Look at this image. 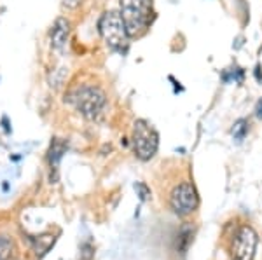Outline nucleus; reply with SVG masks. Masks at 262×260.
<instances>
[{
  "label": "nucleus",
  "instance_id": "nucleus-15",
  "mask_svg": "<svg viewBox=\"0 0 262 260\" xmlns=\"http://www.w3.org/2000/svg\"><path fill=\"white\" fill-rule=\"evenodd\" d=\"M255 115L259 117V119H262V98L255 105Z\"/></svg>",
  "mask_w": 262,
  "mask_h": 260
},
{
  "label": "nucleus",
  "instance_id": "nucleus-10",
  "mask_svg": "<svg viewBox=\"0 0 262 260\" xmlns=\"http://www.w3.org/2000/svg\"><path fill=\"white\" fill-rule=\"evenodd\" d=\"M248 129H250V124H248V121L247 119H238L234 124H232V129H231L232 138H234L236 141L245 140V136H247Z\"/></svg>",
  "mask_w": 262,
  "mask_h": 260
},
{
  "label": "nucleus",
  "instance_id": "nucleus-14",
  "mask_svg": "<svg viewBox=\"0 0 262 260\" xmlns=\"http://www.w3.org/2000/svg\"><path fill=\"white\" fill-rule=\"evenodd\" d=\"M81 4H82V0H63L61 6H63V9H67V11H75Z\"/></svg>",
  "mask_w": 262,
  "mask_h": 260
},
{
  "label": "nucleus",
  "instance_id": "nucleus-9",
  "mask_svg": "<svg viewBox=\"0 0 262 260\" xmlns=\"http://www.w3.org/2000/svg\"><path fill=\"white\" fill-rule=\"evenodd\" d=\"M56 238L51 236V234H44V236H39V240L35 241V251L39 257H44L46 253L51 250V246L54 245Z\"/></svg>",
  "mask_w": 262,
  "mask_h": 260
},
{
  "label": "nucleus",
  "instance_id": "nucleus-1",
  "mask_svg": "<svg viewBox=\"0 0 262 260\" xmlns=\"http://www.w3.org/2000/svg\"><path fill=\"white\" fill-rule=\"evenodd\" d=\"M65 103L74 107L77 114H81L84 119L96 121L100 119L101 114L107 107V94L98 86L91 84H82V86L72 87L69 93L65 94Z\"/></svg>",
  "mask_w": 262,
  "mask_h": 260
},
{
  "label": "nucleus",
  "instance_id": "nucleus-11",
  "mask_svg": "<svg viewBox=\"0 0 262 260\" xmlns=\"http://www.w3.org/2000/svg\"><path fill=\"white\" fill-rule=\"evenodd\" d=\"M14 251V243L7 236H0V260H9Z\"/></svg>",
  "mask_w": 262,
  "mask_h": 260
},
{
  "label": "nucleus",
  "instance_id": "nucleus-2",
  "mask_svg": "<svg viewBox=\"0 0 262 260\" xmlns=\"http://www.w3.org/2000/svg\"><path fill=\"white\" fill-rule=\"evenodd\" d=\"M98 32L103 39L105 45L114 53H122L128 51L129 45V33L126 28L124 21H122L121 12L117 11H107L101 14L98 19Z\"/></svg>",
  "mask_w": 262,
  "mask_h": 260
},
{
  "label": "nucleus",
  "instance_id": "nucleus-3",
  "mask_svg": "<svg viewBox=\"0 0 262 260\" xmlns=\"http://www.w3.org/2000/svg\"><path fill=\"white\" fill-rule=\"evenodd\" d=\"M119 12L129 37H138L152 23V0H121Z\"/></svg>",
  "mask_w": 262,
  "mask_h": 260
},
{
  "label": "nucleus",
  "instance_id": "nucleus-4",
  "mask_svg": "<svg viewBox=\"0 0 262 260\" xmlns=\"http://www.w3.org/2000/svg\"><path fill=\"white\" fill-rule=\"evenodd\" d=\"M131 147L140 161L147 162L158 154L159 149V133L149 121L137 119L131 131Z\"/></svg>",
  "mask_w": 262,
  "mask_h": 260
},
{
  "label": "nucleus",
  "instance_id": "nucleus-5",
  "mask_svg": "<svg viewBox=\"0 0 262 260\" xmlns=\"http://www.w3.org/2000/svg\"><path fill=\"white\" fill-rule=\"evenodd\" d=\"M257 243H259V236H257L255 229L248 224L239 225L231 241V258L253 260L257 251Z\"/></svg>",
  "mask_w": 262,
  "mask_h": 260
},
{
  "label": "nucleus",
  "instance_id": "nucleus-6",
  "mask_svg": "<svg viewBox=\"0 0 262 260\" xmlns=\"http://www.w3.org/2000/svg\"><path fill=\"white\" fill-rule=\"evenodd\" d=\"M198 204H200V196L191 182H182L173 187L170 194V206L175 215L189 217L192 211H196Z\"/></svg>",
  "mask_w": 262,
  "mask_h": 260
},
{
  "label": "nucleus",
  "instance_id": "nucleus-12",
  "mask_svg": "<svg viewBox=\"0 0 262 260\" xmlns=\"http://www.w3.org/2000/svg\"><path fill=\"white\" fill-rule=\"evenodd\" d=\"M135 191L138 192V196H140L142 201H147L150 198V191H149V187H147L145 183H142V182L135 183Z\"/></svg>",
  "mask_w": 262,
  "mask_h": 260
},
{
  "label": "nucleus",
  "instance_id": "nucleus-7",
  "mask_svg": "<svg viewBox=\"0 0 262 260\" xmlns=\"http://www.w3.org/2000/svg\"><path fill=\"white\" fill-rule=\"evenodd\" d=\"M70 30H72V25L70 21L67 18H60L54 19L53 27H51L49 30V42H51V48H53V51L63 54L67 49V45H69V40H70Z\"/></svg>",
  "mask_w": 262,
  "mask_h": 260
},
{
  "label": "nucleus",
  "instance_id": "nucleus-13",
  "mask_svg": "<svg viewBox=\"0 0 262 260\" xmlns=\"http://www.w3.org/2000/svg\"><path fill=\"white\" fill-rule=\"evenodd\" d=\"M93 255H95V250H93L91 243H84L81 246V260H93Z\"/></svg>",
  "mask_w": 262,
  "mask_h": 260
},
{
  "label": "nucleus",
  "instance_id": "nucleus-8",
  "mask_svg": "<svg viewBox=\"0 0 262 260\" xmlns=\"http://www.w3.org/2000/svg\"><path fill=\"white\" fill-rule=\"evenodd\" d=\"M67 152V141L61 140V138H53L48 150V162H49V170L51 173L54 171V175L58 173V168H60V162L63 159V154Z\"/></svg>",
  "mask_w": 262,
  "mask_h": 260
}]
</instances>
